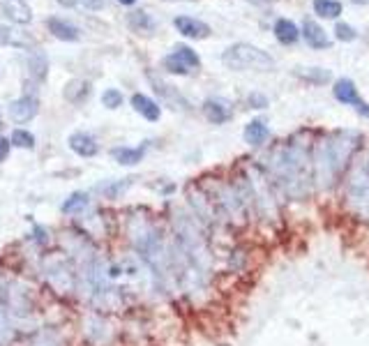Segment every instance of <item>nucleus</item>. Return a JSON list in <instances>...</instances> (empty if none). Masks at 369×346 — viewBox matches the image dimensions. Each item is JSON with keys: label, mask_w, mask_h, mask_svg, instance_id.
<instances>
[{"label": "nucleus", "mask_w": 369, "mask_h": 346, "mask_svg": "<svg viewBox=\"0 0 369 346\" xmlns=\"http://www.w3.org/2000/svg\"><path fill=\"white\" fill-rule=\"evenodd\" d=\"M270 178L286 199H305L314 187V167L302 143H286L270 157Z\"/></svg>", "instance_id": "obj_1"}, {"label": "nucleus", "mask_w": 369, "mask_h": 346, "mask_svg": "<svg viewBox=\"0 0 369 346\" xmlns=\"http://www.w3.org/2000/svg\"><path fill=\"white\" fill-rule=\"evenodd\" d=\"M40 277L47 288L58 298H72L79 293V272L76 265L63 252L44 254L40 261Z\"/></svg>", "instance_id": "obj_2"}, {"label": "nucleus", "mask_w": 369, "mask_h": 346, "mask_svg": "<svg viewBox=\"0 0 369 346\" xmlns=\"http://www.w3.org/2000/svg\"><path fill=\"white\" fill-rule=\"evenodd\" d=\"M353 139H358V136L349 132H339L337 136H332L330 141H325L321 146V153H318V178L325 185L335 183L344 173V169L349 167L353 150L358 146Z\"/></svg>", "instance_id": "obj_3"}, {"label": "nucleus", "mask_w": 369, "mask_h": 346, "mask_svg": "<svg viewBox=\"0 0 369 346\" xmlns=\"http://www.w3.org/2000/svg\"><path fill=\"white\" fill-rule=\"evenodd\" d=\"M0 305L14 323L28 321L38 312V295L33 286L21 277H0Z\"/></svg>", "instance_id": "obj_4"}, {"label": "nucleus", "mask_w": 369, "mask_h": 346, "mask_svg": "<svg viewBox=\"0 0 369 346\" xmlns=\"http://www.w3.org/2000/svg\"><path fill=\"white\" fill-rule=\"evenodd\" d=\"M222 63L227 65L229 69H238V72H270L274 67V58L259 49L254 44H247V42H240V44L229 47L227 51L222 53Z\"/></svg>", "instance_id": "obj_5"}, {"label": "nucleus", "mask_w": 369, "mask_h": 346, "mask_svg": "<svg viewBox=\"0 0 369 346\" xmlns=\"http://www.w3.org/2000/svg\"><path fill=\"white\" fill-rule=\"evenodd\" d=\"M346 199L358 217L369 220V157L353 169L346 187Z\"/></svg>", "instance_id": "obj_6"}, {"label": "nucleus", "mask_w": 369, "mask_h": 346, "mask_svg": "<svg viewBox=\"0 0 369 346\" xmlns=\"http://www.w3.org/2000/svg\"><path fill=\"white\" fill-rule=\"evenodd\" d=\"M81 335L88 346H113L118 340V330L99 312H88L81 321Z\"/></svg>", "instance_id": "obj_7"}, {"label": "nucleus", "mask_w": 369, "mask_h": 346, "mask_svg": "<svg viewBox=\"0 0 369 346\" xmlns=\"http://www.w3.org/2000/svg\"><path fill=\"white\" fill-rule=\"evenodd\" d=\"M332 92H335V97L339 99V102L346 104V106H353V109L363 115V118L369 120V104L358 95V88L351 79H339V81H335Z\"/></svg>", "instance_id": "obj_8"}, {"label": "nucleus", "mask_w": 369, "mask_h": 346, "mask_svg": "<svg viewBox=\"0 0 369 346\" xmlns=\"http://www.w3.org/2000/svg\"><path fill=\"white\" fill-rule=\"evenodd\" d=\"M38 111H40L38 97L28 95V92L10 102V118L17 122V125H26V122H31L35 115H38Z\"/></svg>", "instance_id": "obj_9"}, {"label": "nucleus", "mask_w": 369, "mask_h": 346, "mask_svg": "<svg viewBox=\"0 0 369 346\" xmlns=\"http://www.w3.org/2000/svg\"><path fill=\"white\" fill-rule=\"evenodd\" d=\"M148 79H150V83H153V88H155V92L159 95V99H162L166 106H171V109L190 111V102H187V99L180 95L178 88H173V85L164 83L162 79H157L155 72H148Z\"/></svg>", "instance_id": "obj_10"}, {"label": "nucleus", "mask_w": 369, "mask_h": 346, "mask_svg": "<svg viewBox=\"0 0 369 346\" xmlns=\"http://www.w3.org/2000/svg\"><path fill=\"white\" fill-rule=\"evenodd\" d=\"M67 146H69L72 153L79 155V157H83V160H90V157H95L99 153L97 139L92 134H88V132H74V134H69Z\"/></svg>", "instance_id": "obj_11"}, {"label": "nucleus", "mask_w": 369, "mask_h": 346, "mask_svg": "<svg viewBox=\"0 0 369 346\" xmlns=\"http://www.w3.org/2000/svg\"><path fill=\"white\" fill-rule=\"evenodd\" d=\"M204 115L213 122V125H224V122L231 120L233 109H231V104L227 102V99L211 97V99H206V102H204Z\"/></svg>", "instance_id": "obj_12"}, {"label": "nucleus", "mask_w": 369, "mask_h": 346, "mask_svg": "<svg viewBox=\"0 0 369 346\" xmlns=\"http://www.w3.org/2000/svg\"><path fill=\"white\" fill-rule=\"evenodd\" d=\"M173 26L178 28L180 35L192 38V40H204L211 35V26L204 24V21H199V19H194V17H176L173 19Z\"/></svg>", "instance_id": "obj_13"}, {"label": "nucleus", "mask_w": 369, "mask_h": 346, "mask_svg": "<svg viewBox=\"0 0 369 346\" xmlns=\"http://www.w3.org/2000/svg\"><path fill=\"white\" fill-rule=\"evenodd\" d=\"M0 10H3V14L12 24L28 26L33 21V12H31V7L26 5V0H3V3H0Z\"/></svg>", "instance_id": "obj_14"}, {"label": "nucleus", "mask_w": 369, "mask_h": 346, "mask_svg": "<svg viewBox=\"0 0 369 346\" xmlns=\"http://www.w3.org/2000/svg\"><path fill=\"white\" fill-rule=\"evenodd\" d=\"M90 211V194L88 192H72L60 204V213L67 217H83Z\"/></svg>", "instance_id": "obj_15"}, {"label": "nucleus", "mask_w": 369, "mask_h": 346, "mask_svg": "<svg viewBox=\"0 0 369 346\" xmlns=\"http://www.w3.org/2000/svg\"><path fill=\"white\" fill-rule=\"evenodd\" d=\"M28 346H65V337L56 326H42L28 337Z\"/></svg>", "instance_id": "obj_16"}, {"label": "nucleus", "mask_w": 369, "mask_h": 346, "mask_svg": "<svg viewBox=\"0 0 369 346\" xmlns=\"http://www.w3.org/2000/svg\"><path fill=\"white\" fill-rule=\"evenodd\" d=\"M300 35L305 38V42H307V44L312 47V49H328V47H330V38L325 35V31L316 24L314 19H305Z\"/></svg>", "instance_id": "obj_17"}, {"label": "nucleus", "mask_w": 369, "mask_h": 346, "mask_svg": "<svg viewBox=\"0 0 369 346\" xmlns=\"http://www.w3.org/2000/svg\"><path fill=\"white\" fill-rule=\"evenodd\" d=\"M111 157L115 164H120V167H134V164H139L143 157H146V146H115L111 148Z\"/></svg>", "instance_id": "obj_18"}, {"label": "nucleus", "mask_w": 369, "mask_h": 346, "mask_svg": "<svg viewBox=\"0 0 369 346\" xmlns=\"http://www.w3.org/2000/svg\"><path fill=\"white\" fill-rule=\"evenodd\" d=\"M132 106H134V111L139 113L141 118H146L148 122H157L162 118V106H159L155 99H150L148 95H141V92L132 95Z\"/></svg>", "instance_id": "obj_19"}, {"label": "nucleus", "mask_w": 369, "mask_h": 346, "mask_svg": "<svg viewBox=\"0 0 369 346\" xmlns=\"http://www.w3.org/2000/svg\"><path fill=\"white\" fill-rule=\"evenodd\" d=\"M47 28L54 38L63 40V42H76L79 40V28L74 24H69V21H65V19H58V17L47 19Z\"/></svg>", "instance_id": "obj_20"}, {"label": "nucleus", "mask_w": 369, "mask_h": 346, "mask_svg": "<svg viewBox=\"0 0 369 346\" xmlns=\"http://www.w3.org/2000/svg\"><path fill=\"white\" fill-rule=\"evenodd\" d=\"M245 143H249L252 148H259V146H263V143L270 139V129H268V125L263 120H252L247 122V127H245Z\"/></svg>", "instance_id": "obj_21"}, {"label": "nucleus", "mask_w": 369, "mask_h": 346, "mask_svg": "<svg viewBox=\"0 0 369 346\" xmlns=\"http://www.w3.org/2000/svg\"><path fill=\"white\" fill-rule=\"evenodd\" d=\"M274 38H277L281 44H295L300 38V28L288 19H277L274 21Z\"/></svg>", "instance_id": "obj_22"}, {"label": "nucleus", "mask_w": 369, "mask_h": 346, "mask_svg": "<svg viewBox=\"0 0 369 346\" xmlns=\"http://www.w3.org/2000/svg\"><path fill=\"white\" fill-rule=\"evenodd\" d=\"M65 99L72 104H81L88 99L90 95V83L88 81H83V79H74V81H69L67 85H65Z\"/></svg>", "instance_id": "obj_23"}, {"label": "nucleus", "mask_w": 369, "mask_h": 346, "mask_svg": "<svg viewBox=\"0 0 369 346\" xmlns=\"http://www.w3.org/2000/svg\"><path fill=\"white\" fill-rule=\"evenodd\" d=\"M132 187V178H122V180H108L104 185H97V192L102 194L104 199H122L125 197V192Z\"/></svg>", "instance_id": "obj_24"}, {"label": "nucleus", "mask_w": 369, "mask_h": 346, "mask_svg": "<svg viewBox=\"0 0 369 346\" xmlns=\"http://www.w3.org/2000/svg\"><path fill=\"white\" fill-rule=\"evenodd\" d=\"M14 342H17V323L0 305V346H12Z\"/></svg>", "instance_id": "obj_25"}, {"label": "nucleus", "mask_w": 369, "mask_h": 346, "mask_svg": "<svg viewBox=\"0 0 369 346\" xmlns=\"http://www.w3.org/2000/svg\"><path fill=\"white\" fill-rule=\"evenodd\" d=\"M295 76H300L302 81L307 83H314V85H323L330 81V72L323 69V67H298L295 69Z\"/></svg>", "instance_id": "obj_26"}, {"label": "nucleus", "mask_w": 369, "mask_h": 346, "mask_svg": "<svg viewBox=\"0 0 369 346\" xmlns=\"http://www.w3.org/2000/svg\"><path fill=\"white\" fill-rule=\"evenodd\" d=\"M127 24H129V28L132 31H136V33H153L155 31V21H153V17L150 14H146V12H132L127 17Z\"/></svg>", "instance_id": "obj_27"}, {"label": "nucleus", "mask_w": 369, "mask_h": 346, "mask_svg": "<svg viewBox=\"0 0 369 346\" xmlns=\"http://www.w3.org/2000/svg\"><path fill=\"white\" fill-rule=\"evenodd\" d=\"M342 10L344 7L339 0H314V12L323 19H337Z\"/></svg>", "instance_id": "obj_28"}, {"label": "nucleus", "mask_w": 369, "mask_h": 346, "mask_svg": "<svg viewBox=\"0 0 369 346\" xmlns=\"http://www.w3.org/2000/svg\"><path fill=\"white\" fill-rule=\"evenodd\" d=\"M173 56H176L178 60L185 65V67H190V69H199L201 58L197 56V51H194V49L185 47V44H178L176 49H173Z\"/></svg>", "instance_id": "obj_29"}, {"label": "nucleus", "mask_w": 369, "mask_h": 346, "mask_svg": "<svg viewBox=\"0 0 369 346\" xmlns=\"http://www.w3.org/2000/svg\"><path fill=\"white\" fill-rule=\"evenodd\" d=\"M12 148H21V150H33L35 148V136L28 132V129H14L10 136Z\"/></svg>", "instance_id": "obj_30"}, {"label": "nucleus", "mask_w": 369, "mask_h": 346, "mask_svg": "<svg viewBox=\"0 0 369 346\" xmlns=\"http://www.w3.org/2000/svg\"><path fill=\"white\" fill-rule=\"evenodd\" d=\"M28 67H31V74L38 79V81H44L47 69H49V63H47L44 56H42V53H35L31 60H28Z\"/></svg>", "instance_id": "obj_31"}, {"label": "nucleus", "mask_w": 369, "mask_h": 346, "mask_svg": "<svg viewBox=\"0 0 369 346\" xmlns=\"http://www.w3.org/2000/svg\"><path fill=\"white\" fill-rule=\"evenodd\" d=\"M122 102H125V97H122V92L118 88H108L102 92V104L106 106V109H111V111L120 109Z\"/></svg>", "instance_id": "obj_32"}, {"label": "nucleus", "mask_w": 369, "mask_h": 346, "mask_svg": "<svg viewBox=\"0 0 369 346\" xmlns=\"http://www.w3.org/2000/svg\"><path fill=\"white\" fill-rule=\"evenodd\" d=\"M28 238H31V242H35L38 247H47V245L51 242V231L42 224H35L31 233H28Z\"/></svg>", "instance_id": "obj_33"}, {"label": "nucleus", "mask_w": 369, "mask_h": 346, "mask_svg": "<svg viewBox=\"0 0 369 346\" xmlns=\"http://www.w3.org/2000/svg\"><path fill=\"white\" fill-rule=\"evenodd\" d=\"M164 69L171 72V74H180V76H185V74H190V72H192L190 67H185V65L180 63L173 53H169L164 58Z\"/></svg>", "instance_id": "obj_34"}, {"label": "nucleus", "mask_w": 369, "mask_h": 346, "mask_svg": "<svg viewBox=\"0 0 369 346\" xmlns=\"http://www.w3.org/2000/svg\"><path fill=\"white\" fill-rule=\"evenodd\" d=\"M7 44H14V47H24V42L17 40V35H14L12 28L7 26H0V47H7Z\"/></svg>", "instance_id": "obj_35"}, {"label": "nucleus", "mask_w": 369, "mask_h": 346, "mask_svg": "<svg viewBox=\"0 0 369 346\" xmlns=\"http://www.w3.org/2000/svg\"><path fill=\"white\" fill-rule=\"evenodd\" d=\"M335 35H337V40H342V42H351V40H356V38H358L356 28L349 26V24H337Z\"/></svg>", "instance_id": "obj_36"}, {"label": "nucleus", "mask_w": 369, "mask_h": 346, "mask_svg": "<svg viewBox=\"0 0 369 346\" xmlns=\"http://www.w3.org/2000/svg\"><path fill=\"white\" fill-rule=\"evenodd\" d=\"M247 104L252 106V109H265L268 97L263 95V92H252V95L247 97Z\"/></svg>", "instance_id": "obj_37"}, {"label": "nucleus", "mask_w": 369, "mask_h": 346, "mask_svg": "<svg viewBox=\"0 0 369 346\" xmlns=\"http://www.w3.org/2000/svg\"><path fill=\"white\" fill-rule=\"evenodd\" d=\"M10 153H12V143H10V139L0 134V164L7 162V157H10Z\"/></svg>", "instance_id": "obj_38"}, {"label": "nucleus", "mask_w": 369, "mask_h": 346, "mask_svg": "<svg viewBox=\"0 0 369 346\" xmlns=\"http://www.w3.org/2000/svg\"><path fill=\"white\" fill-rule=\"evenodd\" d=\"M81 5H85L88 10H102V7L106 5V0H79Z\"/></svg>", "instance_id": "obj_39"}, {"label": "nucleus", "mask_w": 369, "mask_h": 346, "mask_svg": "<svg viewBox=\"0 0 369 346\" xmlns=\"http://www.w3.org/2000/svg\"><path fill=\"white\" fill-rule=\"evenodd\" d=\"M63 7H74V5H79V0H58Z\"/></svg>", "instance_id": "obj_40"}, {"label": "nucleus", "mask_w": 369, "mask_h": 346, "mask_svg": "<svg viewBox=\"0 0 369 346\" xmlns=\"http://www.w3.org/2000/svg\"><path fill=\"white\" fill-rule=\"evenodd\" d=\"M118 3H122V5H134L136 0H118Z\"/></svg>", "instance_id": "obj_41"}, {"label": "nucleus", "mask_w": 369, "mask_h": 346, "mask_svg": "<svg viewBox=\"0 0 369 346\" xmlns=\"http://www.w3.org/2000/svg\"><path fill=\"white\" fill-rule=\"evenodd\" d=\"M0 127H3V111H0Z\"/></svg>", "instance_id": "obj_42"}, {"label": "nucleus", "mask_w": 369, "mask_h": 346, "mask_svg": "<svg viewBox=\"0 0 369 346\" xmlns=\"http://www.w3.org/2000/svg\"><path fill=\"white\" fill-rule=\"evenodd\" d=\"M356 3H367V0H356Z\"/></svg>", "instance_id": "obj_43"}]
</instances>
